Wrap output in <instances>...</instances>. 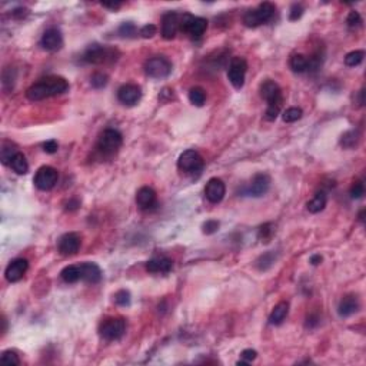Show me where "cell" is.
<instances>
[{"label": "cell", "mask_w": 366, "mask_h": 366, "mask_svg": "<svg viewBox=\"0 0 366 366\" xmlns=\"http://www.w3.org/2000/svg\"><path fill=\"white\" fill-rule=\"evenodd\" d=\"M177 167L182 172H186V173L201 172L203 169V157L201 156V153L196 152L195 149H188V151H185L179 156Z\"/></svg>", "instance_id": "obj_9"}, {"label": "cell", "mask_w": 366, "mask_h": 366, "mask_svg": "<svg viewBox=\"0 0 366 366\" xmlns=\"http://www.w3.org/2000/svg\"><path fill=\"white\" fill-rule=\"evenodd\" d=\"M180 17L182 14L177 12H167L162 19V36L164 39H173L177 30H180Z\"/></svg>", "instance_id": "obj_15"}, {"label": "cell", "mask_w": 366, "mask_h": 366, "mask_svg": "<svg viewBox=\"0 0 366 366\" xmlns=\"http://www.w3.org/2000/svg\"><path fill=\"white\" fill-rule=\"evenodd\" d=\"M102 6H103V7H107V9H113V10H116V9H119V7L122 6V3H119V1H112V3H102Z\"/></svg>", "instance_id": "obj_49"}, {"label": "cell", "mask_w": 366, "mask_h": 366, "mask_svg": "<svg viewBox=\"0 0 366 366\" xmlns=\"http://www.w3.org/2000/svg\"><path fill=\"white\" fill-rule=\"evenodd\" d=\"M346 23H348V26H349L351 29H356V27H359V26L362 25V17H361L359 13L352 10V12L348 14Z\"/></svg>", "instance_id": "obj_40"}, {"label": "cell", "mask_w": 366, "mask_h": 366, "mask_svg": "<svg viewBox=\"0 0 366 366\" xmlns=\"http://www.w3.org/2000/svg\"><path fill=\"white\" fill-rule=\"evenodd\" d=\"M302 109L301 107H289L286 109L283 114H282V119L283 122L286 123H293V122H298L301 117H302Z\"/></svg>", "instance_id": "obj_33"}, {"label": "cell", "mask_w": 366, "mask_h": 366, "mask_svg": "<svg viewBox=\"0 0 366 366\" xmlns=\"http://www.w3.org/2000/svg\"><path fill=\"white\" fill-rule=\"evenodd\" d=\"M275 262H276V253L273 252V251H269V252L261 255V256L256 259L255 266H256L259 270L265 272V270L270 269L272 266L275 265Z\"/></svg>", "instance_id": "obj_25"}, {"label": "cell", "mask_w": 366, "mask_h": 366, "mask_svg": "<svg viewBox=\"0 0 366 366\" xmlns=\"http://www.w3.org/2000/svg\"><path fill=\"white\" fill-rule=\"evenodd\" d=\"M119 52L113 48L102 46V45H90L83 53V60L90 64H103L112 63L117 59Z\"/></svg>", "instance_id": "obj_3"}, {"label": "cell", "mask_w": 366, "mask_h": 366, "mask_svg": "<svg viewBox=\"0 0 366 366\" xmlns=\"http://www.w3.org/2000/svg\"><path fill=\"white\" fill-rule=\"evenodd\" d=\"M322 261H323V258L320 256V255H312L311 256V263L314 266H317L322 263Z\"/></svg>", "instance_id": "obj_48"}, {"label": "cell", "mask_w": 366, "mask_h": 366, "mask_svg": "<svg viewBox=\"0 0 366 366\" xmlns=\"http://www.w3.org/2000/svg\"><path fill=\"white\" fill-rule=\"evenodd\" d=\"M365 193V186L361 180H356L351 188V198L352 199H361Z\"/></svg>", "instance_id": "obj_39"}, {"label": "cell", "mask_w": 366, "mask_h": 366, "mask_svg": "<svg viewBox=\"0 0 366 366\" xmlns=\"http://www.w3.org/2000/svg\"><path fill=\"white\" fill-rule=\"evenodd\" d=\"M302 14H303L302 4H299V3L292 4L291 13H289V19H291V20H298V19H301V17H302Z\"/></svg>", "instance_id": "obj_43"}, {"label": "cell", "mask_w": 366, "mask_h": 366, "mask_svg": "<svg viewBox=\"0 0 366 366\" xmlns=\"http://www.w3.org/2000/svg\"><path fill=\"white\" fill-rule=\"evenodd\" d=\"M59 180V172L52 166H42L35 175V186L40 190H51Z\"/></svg>", "instance_id": "obj_11"}, {"label": "cell", "mask_w": 366, "mask_h": 366, "mask_svg": "<svg viewBox=\"0 0 366 366\" xmlns=\"http://www.w3.org/2000/svg\"><path fill=\"white\" fill-rule=\"evenodd\" d=\"M359 143V132L358 130H348L346 133H343L341 138V145L346 149H352Z\"/></svg>", "instance_id": "obj_30"}, {"label": "cell", "mask_w": 366, "mask_h": 366, "mask_svg": "<svg viewBox=\"0 0 366 366\" xmlns=\"http://www.w3.org/2000/svg\"><path fill=\"white\" fill-rule=\"evenodd\" d=\"M80 243H82L80 236L75 232H69L59 239L57 248H59V252L63 256H72V255L77 253L79 248H80Z\"/></svg>", "instance_id": "obj_17"}, {"label": "cell", "mask_w": 366, "mask_h": 366, "mask_svg": "<svg viewBox=\"0 0 366 366\" xmlns=\"http://www.w3.org/2000/svg\"><path fill=\"white\" fill-rule=\"evenodd\" d=\"M319 325V316L317 315H309L306 319V328L312 329L316 328Z\"/></svg>", "instance_id": "obj_46"}, {"label": "cell", "mask_w": 366, "mask_h": 366, "mask_svg": "<svg viewBox=\"0 0 366 366\" xmlns=\"http://www.w3.org/2000/svg\"><path fill=\"white\" fill-rule=\"evenodd\" d=\"M140 98H142V90L138 85H133V83H126L117 90V99L126 106L136 105L140 101Z\"/></svg>", "instance_id": "obj_16"}, {"label": "cell", "mask_w": 366, "mask_h": 366, "mask_svg": "<svg viewBox=\"0 0 366 366\" xmlns=\"http://www.w3.org/2000/svg\"><path fill=\"white\" fill-rule=\"evenodd\" d=\"M126 332V322L122 317H107L99 326V333L105 341H119Z\"/></svg>", "instance_id": "obj_5"}, {"label": "cell", "mask_w": 366, "mask_h": 366, "mask_svg": "<svg viewBox=\"0 0 366 366\" xmlns=\"http://www.w3.org/2000/svg\"><path fill=\"white\" fill-rule=\"evenodd\" d=\"M9 166L12 167L13 172H16L17 175H26V173L29 172V163H27L26 156L22 153V152H19V153L13 157L12 162H10Z\"/></svg>", "instance_id": "obj_26"}, {"label": "cell", "mask_w": 366, "mask_h": 366, "mask_svg": "<svg viewBox=\"0 0 366 366\" xmlns=\"http://www.w3.org/2000/svg\"><path fill=\"white\" fill-rule=\"evenodd\" d=\"M130 292L126 291V289H122V291L116 292L114 295V302L117 303L119 306H129L130 305Z\"/></svg>", "instance_id": "obj_37"}, {"label": "cell", "mask_w": 366, "mask_h": 366, "mask_svg": "<svg viewBox=\"0 0 366 366\" xmlns=\"http://www.w3.org/2000/svg\"><path fill=\"white\" fill-rule=\"evenodd\" d=\"M40 45L43 49L49 52L59 51L63 46V36L62 32L57 27H51L48 29L40 39Z\"/></svg>", "instance_id": "obj_14"}, {"label": "cell", "mask_w": 366, "mask_h": 366, "mask_svg": "<svg viewBox=\"0 0 366 366\" xmlns=\"http://www.w3.org/2000/svg\"><path fill=\"white\" fill-rule=\"evenodd\" d=\"M156 192L149 188V186H143L138 190L136 193V203L142 210H151L156 206Z\"/></svg>", "instance_id": "obj_19"}, {"label": "cell", "mask_w": 366, "mask_h": 366, "mask_svg": "<svg viewBox=\"0 0 366 366\" xmlns=\"http://www.w3.org/2000/svg\"><path fill=\"white\" fill-rule=\"evenodd\" d=\"M226 195V186L222 179L213 177L210 179L205 186V196L210 203L222 202V199Z\"/></svg>", "instance_id": "obj_13"}, {"label": "cell", "mask_w": 366, "mask_h": 366, "mask_svg": "<svg viewBox=\"0 0 366 366\" xmlns=\"http://www.w3.org/2000/svg\"><path fill=\"white\" fill-rule=\"evenodd\" d=\"M69 90V82L60 76H48L40 79L27 89L26 96L32 102L43 101L48 98L63 95Z\"/></svg>", "instance_id": "obj_1"}, {"label": "cell", "mask_w": 366, "mask_h": 366, "mask_svg": "<svg viewBox=\"0 0 366 366\" xmlns=\"http://www.w3.org/2000/svg\"><path fill=\"white\" fill-rule=\"evenodd\" d=\"M246 70H248V63L243 57H233L229 63V69H227V77L229 82L232 83V86L235 89L243 88L245 85V76H246Z\"/></svg>", "instance_id": "obj_10"}, {"label": "cell", "mask_w": 366, "mask_h": 366, "mask_svg": "<svg viewBox=\"0 0 366 366\" xmlns=\"http://www.w3.org/2000/svg\"><path fill=\"white\" fill-rule=\"evenodd\" d=\"M1 362L6 364V365H20L19 355L16 354L14 351H4L1 354Z\"/></svg>", "instance_id": "obj_36"}, {"label": "cell", "mask_w": 366, "mask_h": 366, "mask_svg": "<svg viewBox=\"0 0 366 366\" xmlns=\"http://www.w3.org/2000/svg\"><path fill=\"white\" fill-rule=\"evenodd\" d=\"M359 309V301L355 295H346L343 296L338 306V314L341 317H349L358 312Z\"/></svg>", "instance_id": "obj_22"}, {"label": "cell", "mask_w": 366, "mask_h": 366, "mask_svg": "<svg viewBox=\"0 0 366 366\" xmlns=\"http://www.w3.org/2000/svg\"><path fill=\"white\" fill-rule=\"evenodd\" d=\"M273 235V229H272V225L270 223H266L263 226L259 227V238L265 242H269V239L272 238Z\"/></svg>", "instance_id": "obj_42"}, {"label": "cell", "mask_w": 366, "mask_h": 366, "mask_svg": "<svg viewBox=\"0 0 366 366\" xmlns=\"http://www.w3.org/2000/svg\"><path fill=\"white\" fill-rule=\"evenodd\" d=\"M27 269H29L27 259H25V258H17V259L12 261L9 263V266L6 267L4 276H6V279L9 282H12V283L13 282H19L26 275Z\"/></svg>", "instance_id": "obj_18"}, {"label": "cell", "mask_w": 366, "mask_h": 366, "mask_svg": "<svg viewBox=\"0 0 366 366\" xmlns=\"http://www.w3.org/2000/svg\"><path fill=\"white\" fill-rule=\"evenodd\" d=\"M364 92H365V90L362 89V90H361V105H364Z\"/></svg>", "instance_id": "obj_51"}, {"label": "cell", "mask_w": 366, "mask_h": 366, "mask_svg": "<svg viewBox=\"0 0 366 366\" xmlns=\"http://www.w3.org/2000/svg\"><path fill=\"white\" fill-rule=\"evenodd\" d=\"M19 153V149L10 143V142H4L3 146H1V151H0V159H1V163L9 166L12 159Z\"/></svg>", "instance_id": "obj_27"}, {"label": "cell", "mask_w": 366, "mask_h": 366, "mask_svg": "<svg viewBox=\"0 0 366 366\" xmlns=\"http://www.w3.org/2000/svg\"><path fill=\"white\" fill-rule=\"evenodd\" d=\"M145 73L152 79H163L172 73V63L164 56H155L146 60Z\"/></svg>", "instance_id": "obj_7"}, {"label": "cell", "mask_w": 366, "mask_h": 366, "mask_svg": "<svg viewBox=\"0 0 366 366\" xmlns=\"http://www.w3.org/2000/svg\"><path fill=\"white\" fill-rule=\"evenodd\" d=\"M308 57L303 56V54H295L292 56L291 60H289V66L295 73H305L308 72Z\"/></svg>", "instance_id": "obj_29"}, {"label": "cell", "mask_w": 366, "mask_h": 366, "mask_svg": "<svg viewBox=\"0 0 366 366\" xmlns=\"http://www.w3.org/2000/svg\"><path fill=\"white\" fill-rule=\"evenodd\" d=\"M256 356H258V352L255 349H245L240 354V361H238L236 364L238 365H249L251 362L256 359Z\"/></svg>", "instance_id": "obj_35"}, {"label": "cell", "mask_w": 366, "mask_h": 366, "mask_svg": "<svg viewBox=\"0 0 366 366\" xmlns=\"http://www.w3.org/2000/svg\"><path fill=\"white\" fill-rule=\"evenodd\" d=\"M288 314H289V303L285 302V301L279 302L278 305L273 308L272 314L269 316V323H270V325H275V326L282 325L283 320L286 319Z\"/></svg>", "instance_id": "obj_23"}, {"label": "cell", "mask_w": 366, "mask_h": 366, "mask_svg": "<svg viewBox=\"0 0 366 366\" xmlns=\"http://www.w3.org/2000/svg\"><path fill=\"white\" fill-rule=\"evenodd\" d=\"M189 101L195 105V106H203V103L206 101V92L202 88L196 86L189 90Z\"/></svg>", "instance_id": "obj_31"}, {"label": "cell", "mask_w": 366, "mask_h": 366, "mask_svg": "<svg viewBox=\"0 0 366 366\" xmlns=\"http://www.w3.org/2000/svg\"><path fill=\"white\" fill-rule=\"evenodd\" d=\"M119 33L123 38H133V36H136L138 29H136V26L133 25L132 22H126V23H123V25L119 27Z\"/></svg>", "instance_id": "obj_38"}, {"label": "cell", "mask_w": 366, "mask_h": 366, "mask_svg": "<svg viewBox=\"0 0 366 366\" xmlns=\"http://www.w3.org/2000/svg\"><path fill=\"white\" fill-rule=\"evenodd\" d=\"M123 143V136L116 129H106L103 130L98 139V149L103 155H113L120 149Z\"/></svg>", "instance_id": "obj_6"}, {"label": "cell", "mask_w": 366, "mask_h": 366, "mask_svg": "<svg viewBox=\"0 0 366 366\" xmlns=\"http://www.w3.org/2000/svg\"><path fill=\"white\" fill-rule=\"evenodd\" d=\"M79 206H80V202H79L77 199H70L69 202L66 203V210L73 212L76 209H79Z\"/></svg>", "instance_id": "obj_47"}, {"label": "cell", "mask_w": 366, "mask_h": 366, "mask_svg": "<svg viewBox=\"0 0 366 366\" xmlns=\"http://www.w3.org/2000/svg\"><path fill=\"white\" fill-rule=\"evenodd\" d=\"M80 267V275H82V280H85L86 283H99L102 279V270L99 266L96 263H92V262H85L82 265H79Z\"/></svg>", "instance_id": "obj_21"}, {"label": "cell", "mask_w": 366, "mask_h": 366, "mask_svg": "<svg viewBox=\"0 0 366 366\" xmlns=\"http://www.w3.org/2000/svg\"><path fill=\"white\" fill-rule=\"evenodd\" d=\"M173 267L172 259L166 256H156L146 262V270L151 273H169Z\"/></svg>", "instance_id": "obj_20"}, {"label": "cell", "mask_w": 366, "mask_h": 366, "mask_svg": "<svg viewBox=\"0 0 366 366\" xmlns=\"http://www.w3.org/2000/svg\"><path fill=\"white\" fill-rule=\"evenodd\" d=\"M261 96L267 102V109H266V119L269 122L276 120V117L282 110V105H283V95H282V89L278 83L272 79H266L265 82L261 85L259 88Z\"/></svg>", "instance_id": "obj_2"}, {"label": "cell", "mask_w": 366, "mask_h": 366, "mask_svg": "<svg viewBox=\"0 0 366 366\" xmlns=\"http://www.w3.org/2000/svg\"><path fill=\"white\" fill-rule=\"evenodd\" d=\"M107 82H109V77H107V75L101 73V72L95 73V75L90 77V85H92V88H95V89L105 88V86L107 85Z\"/></svg>", "instance_id": "obj_34"}, {"label": "cell", "mask_w": 366, "mask_h": 366, "mask_svg": "<svg viewBox=\"0 0 366 366\" xmlns=\"http://www.w3.org/2000/svg\"><path fill=\"white\" fill-rule=\"evenodd\" d=\"M364 57H365V52L364 51L351 52V53H348V54L345 56V64L349 66V67L359 66V64L364 62Z\"/></svg>", "instance_id": "obj_32"}, {"label": "cell", "mask_w": 366, "mask_h": 366, "mask_svg": "<svg viewBox=\"0 0 366 366\" xmlns=\"http://www.w3.org/2000/svg\"><path fill=\"white\" fill-rule=\"evenodd\" d=\"M203 233L206 235H213L219 230V222L217 220H206L202 226Z\"/></svg>", "instance_id": "obj_41"}, {"label": "cell", "mask_w": 366, "mask_h": 366, "mask_svg": "<svg viewBox=\"0 0 366 366\" xmlns=\"http://www.w3.org/2000/svg\"><path fill=\"white\" fill-rule=\"evenodd\" d=\"M275 12H276L275 4H272L269 1L261 3L256 9H252V10L245 13L243 23L248 27H258L263 23H267L275 16Z\"/></svg>", "instance_id": "obj_4"}, {"label": "cell", "mask_w": 366, "mask_h": 366, "mask_svg": "<svg viewBox=\"0 0 366 366\" xmlns=\"http://www.w3.org/2000/svg\"><path fill=\"white\" fill-rule=\"evenodd\" d=\"M270 176L266 175V173H258L255 175L253 179L251 180L249 186L246 188V193L251 195V196H255V198H261L267 193V190L270 189Z\"/></svg>", "instance_id": "obj_12"}, {"label": "cell", "mask_w": 366, "mask_h": 366, "mask_svg": "<svg viewBox=\"0 0 366 366\" xmlns=\"http://www.w3.org/2000/svg\"><path fill=\"white\" fill-rule=\"evenodd\" d=\"M140 36L142 38H152L155 33H156V26L155 25H146V26H143L142 29H140Z\"/></svg>", "instance_id": "obj_45"}, {"label": "cell", "mask_w": 366, "mask_h": 366, "mask_svg": "<svg viewBox=\"0 0 366 366\" xmlns=\"http://www.w3.org/2000/svg\"><path fill=\"white\" fill-rule=\"evenodd\" d=\"M364 212H365V210L362 209V210H361V213H359V220H361V222H364Z\"/></svg>", "instance_id": "obj_50"}, {"label": "cell", "mask_w": 366, "mask_h": 366, "mask_svg": "<svg viewBox=\"0 0 366 366\" xmlns=\"http://www.w3.org/2000/svg\"><path fill=\"white\" fill-rule=\"evenodd\" d=\"M208 27V22L203 17L192 16L189 13H183L180 17V30L188 33L192 38H201Z\"/></svg>", "instance_id": "obj_8"}, {"label": "cell", "mask_w": 366, "mask_h": 366, "mask_svg": "<svg viewBox=\"0 0 366 366\" xmlns=\"http://www.w3.org/2000/svg\"><path fill=\"white\" fill-rule=\"evenodd\" d=\"M60 276H62V279H63L66 283H76L77 280L82 279L80 267H79V265L66 266L63 270H62Z\"/></svg>", "instance_id": "obj_28"}, {"label": "cell", "mask_w": 366, "mask_h": 366, "mask_svg": "<svg viewBox=\"0 0 366 366\" xmlns=\"http://www.w3.org/2000/svg\"><path fill=\"white\" fill-rule=\"evenodd\" d=\"M57 149H59V143L54 139L48 140V142L43 143V151L46 152V153H51V155L52 153H56Z\"/></svg>", "instance_id": "obj_44"}, {"label": "cell", "mask_w": 366, "mask_h": 366, "mask_svg": "<svg viewBox=\"0 0 366 366\" xmlns=\"http://www.w3.org/2000/svg\"><path fill=\"white\" fill-rule=\"evenodd\" d=\"M328 203V195L325 192H317L315 196L306 203V209L309 213H319L325 209Z\"/></svg>", "instance_id": "obj_24"}]
</instances>
